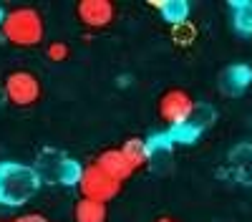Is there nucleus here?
<instances>
[{
	"instance_id": "obj_1",
	"label": "nucleus",
	"mask_w": 252,
	"mask_h": 222,
	"mask_svg": "<svg viewBox=\"0 0 252 222\" xmlns=\"http://www.w3.org/2000/svg\"><path fill=\"white\" fill-rule=\"evenodd\" d=\"M40 187V177L35 167L20 161H0V205L20 207L35 197Z\"/></svg>"
},
{
	"instance_id": "obj_2",
	"label": "nucleus",
	"mask_w": 252,
	"mask_h": 222,
	"mask_svg": "<svg viewBox=\"0 0 252 222\" xmlns=\"http://www.w3.org/2000/svg\"><path fill=\"white\" fill-rule=\"evenodd\" d=\"M0 33H3L8 43L20 46V48H31L43 40L46 23H43V15L35 8H15V10L5 13L3 23H0Z\"/></svg>"
},
{
	"instance_id": "obj_3",
	"label": "nucleus",
	"mask_w": 252,
	"mask_h": 222,
	"mask_svg": "<svg viewBox=\"0 0 252 222\" xmlns=\"http://www.w3.org/2000/svg\"><path fill=\"white\" fill-rule=\"evenodd\" d=\"M78 190H81V197L96 199V202H103V205H106V202H111V199L121 192V182L111 179V177L94 161V164L83 167L81 179H78Z\"/></svg>"
},
{
	"instance_id": "obj_4",
	"label": "nucleus",
	"mask_w": 252,
	"mask_h": 222,
	"mask_svg": "<svg viewBox=\"0 0 252 222\" xmlns=\"http://www.w3.org/2000/svg\"><path fill=\"white\" fill-rule=\"evenodd\" d=\"M197 104L184 89H169L159 98V116L169 124V129L184 127L194 119Z\"/></svg>"
},
{
	"instance_id": "obj_5",
	"label": "nucleus",
	"mask_w": 252,
	"mask_h": 222,
	"mask_svg": "<svg viewBox=\"0 0 252 222\" xmlns=\"http://www.w3.org/2000/svg\"><path fill=\"white\" fill-rule=\"evenodd\" d=\"M5 98L13 106H33L40 98V78L31 71H13L5 78Z\"/></svg>"
},
{
	"instance_id": "obj_6",
	"label": "nucleus",
	"mask_w": 252,
	"mask_h": 222,
	"mask_svg": "<svg viewBox=\"0 0 252 222\" xmlns=\"http://www.w3.org/2000/svg\"><path fill=\"white\" fill-rule=\"evenodd\" d=\"M78 18H81V23L91 28V31H101V28H106L114 15H116V8L111 0H81L78 8H76Z\"/></svg>"
},
{
	"instance_id": "obj_7",
	"label": "nucleus",
	"mask_w": 252,
	"mask_h": 222,
	"mask_svg": "<svg viewBox=\"0 0 252 222\" xmlns=\"http://www.w3.org/2000/svg\"><path fill=\"white\" fill-rule=\"evenodd\" d=\"M227 172L235 182L252 187V144H237L227 154Z\"/></svg>"
},
{
	"instance_id": "obj_8",
	"label": "nucleus",
	"mask_w": 252,
	"mask_h": 222,
	"mask_svg": "<svg viewBox=\"0 0 252 222\" xmlns=\"http://www.w3.org/2000/svg\"><path fill=\"white\" fill-rule=\"evenodd\" d=\"M96 164L106 172L111 179L116 182H126L131 174H134V167L129 164V159L121 154V149H103L98 157H96Z\"/></svg>"
},
{
	"instance_id": "obj_9",
	"label": "nucleus",
	"mask_w": 252,
	"mask_h": 222,
	"mask_svg": "<svg viewBox=\"0 0 252 222\" xmlns=\"http://www.w3.org/2000/svg\"><path fill=\"white\" fill-rule=\"evenodd\" d=\"M250 84H252V68L245 63H232L229 68H224L220 86L227 96H240Z\"/></svg>"
},
{
	"instance_id": "obj_10",
	"label": "nucleus",
	"mask_w": 252,
	"mask_h": 222,
	"mask_svg": "<svg viewBox=\"0 0 252 222\" xmlns=\"http://www.w3.org/2000/svg\"><path fill=\"white\" fill-rule=\"evenodd\" d=\"M121 149V154L129 159V164L134 167V172L136 169H141L146 161L152 159V147H149V141H144V139H136V136H131V139H126L124 144L119 147Z\"/></svg>"
},
{
	"instance_id": "obj_11",
	"label": "nucleus",
	"mask_w": 252,
	"mask_h": 222,
	"mask_svg": "<svg viewBox=\"0 0 252 222\" xmlns=\"http://www.w3.org/2000/svg\"><path fill=\"white\" fill-rule=\"evenodd\" d=\"M149 5L157 8L161 13V18L172 26L187 23V18H189V5L184 0H149Z\"/></svg>"
},
{
	"instance_id": "obj_12",
	"label": "nucleus",
	"mask_w": 252,
	"mask_h": 222,
	"mask_svg": "<svg viewBox=\"0 0 252 222\" xmlns=\"http://www.w3.org/2000/svg\"><path fill=\"white\" fill-rule=\"evenodd\" d=\"M106 205L96 199H86L81 197L73 207V220L76 222H106Z\"/></svg>"
},
{
	"instance_id": "obj_13",
	"label": "nucleus",
	"mask_w": 252,
	"mask_h": 222,
	"mask_svg": "<svg viewBox=\"0 0 252 222\" xmlns=\"http://www.w3.org/2000/svg\"><path fill=\"white\" fill-rule=\"evenodd\" d=\"M232 23L242 35H252V0H232Z\"/></svg>"
},
{
	"instance_id": "obj_14",
	"label": "nucleus",
	"mask_w": 252,
	"mask_h": 222,
	"mask_svg": "<svg viewBox=\"0 0 252 222\" xmlns=\"http://www.w3.org/2000/svg\"><path fill=\"white\" fill-rule=\"evenodd\" d=\"M202 134V127L197 121H189L184 127H177V129H169V139L172 144H192V141Z\"/></svg>"
},
{
	"instance_id": "obj_15",
	"label": "nucleus",
	"mask_w": 252,
	"mask_h": 222,
	"mask_svg": "<svg viewBox=\"0 0 252 222\" xmlns=\"http://www.w3.org/2000/svg\"><path fill=\"white\" fill-rule=\"evenodd\" d=\"M46 56L53 61V63H63V61L71 56V48H68L66 40H51L48 48H46Z\"/></svg>"
},
{
	"instance_id": "obj_16",
	"label": "nucleus",
	"mask_w": 252,
	"mask_h": 222,
	"mask_svg": "<svg viewBox=\"0 0 252 222\" xmlns=\"http://www.w3.org/2000/svg\"><path fill=\"white\" fill-rule=\"evenodd\" d=\"M194 35H197V31H194V26L192 23H179V26H172V38L177 40L179 46H189L194 40Z\"/></svg>"
},
{
	"instance_id": "obj_17",
	"label": "nucleus",
	"mask_w": 252,
	"mask_h": 222,
	"mask_svg": "<svg viewBox=\"0 0 252 222\" xmlns=\"http://www.w3.org/2000/svg\"><path fill=\"white\" fill-rule=\"evenodd\" d=\"M13 222H48L40 212H23V215H18Z\"/></svg>"
},
{
	"instance_id": "obj_18",
	"label": "nucleus",
	"mask_w": 252,
	"mask_h": 222,
	"mask_svg": "<svg viewBox=\"0 0 252 222\" xmlns=\"http://www.w3.org/2000/svg\"><path fill=\"white\" fill-rule=\"evenodd\" d=\"M154 222H177L174 217H159V220H154Z\"/></svg>"
},
{
	"instance_id": "obj_19",
	"label": "nucleus",
	"mask_w": 252,
	"mask_h": 222,
	"mask_svg": "<svg viewBox=\"0 0 252 222\" xmlns=\"http://www.w3.org/2000/svg\"><path fill=\"white\" fill-rule=\"evenodd\" d=\"M3 18H5V13H3V10H0V23H3Z\"/></svg>"
},
{
	"instance_id": "obj_20",
	"label": "nucleus",
	"mask_w": 252,
	"mask_h": 222,
	"mask_svg": "<svg viewBox=\"0 0 252 222\" xmlns=\"http://www.w3.org/2000/svg\"><path fill=\"white\" fill-rule=\"evenodd\" d=\"M0 222H13V220H0Z\"/></svg>"
}]
</instances>
